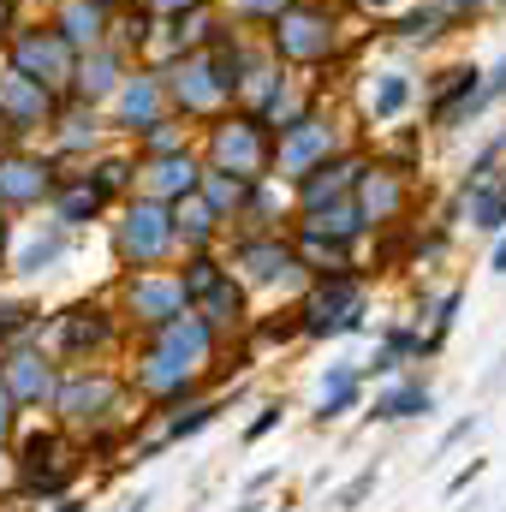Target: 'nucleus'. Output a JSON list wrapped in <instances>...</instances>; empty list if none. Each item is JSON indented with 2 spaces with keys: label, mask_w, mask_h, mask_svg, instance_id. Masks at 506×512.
I'll return each instance as SVG.
<instances>
[{
  "label": "nucleus",
  "mask_w": 506,
  "mask_h": 512,
  "mask_svg": "<svg viewBox=\"0 0 506 512\" xmlns=\"http://www.w3.org/2000/svg\"><path fill=\"white\" fill-rule=\"evenodd\" d=\"M48 411L84 447H114L131 429V417H143V411H131L126 376H114L102 364H60V387H54Z\"/></svg>",
  "instance_id": "f257e3e1"
},
{
  "label": "nucleus",
  "mask_w": 506,
  "mask_h": 512,
  "mask_svg": "<svg viewBox=\"0 0 506 512\" xmlns=\"http://www.w3.org/2000/svg\"><path fill=\"white\" fill-rule=\"evenodd\" d=\"M262 42L274 48V60L286 72H328L352 54V6L346 0H292Z\"/></svg>",
  "instance_id": "f03ea898"
},
{
  "label": "nucleus",
  "mask_w": 506,
  "mask_h": 512,
  "mask_svg": "<svg viewBox=\"0 0 506 512\" xmlns=\"http://www.w3.org/2000/svg\"><path fill=\"white\" fill-rule=\"evenodd\" d=\"M12 495L18 501H60L72 495L78 471H84V447L60 429V423H42V429H18L12 435Z\"/></svg>",
  "instance_id": "7ed1b4c3"
},
{
  "label": "nucleus",
  "mask_w": 506,
  "mask_h": 512,
  "mask_svg": "<svg viewBox=\"0 0 506 512\" xmlns=\"http://www.w3.org/2000/svg\"><path fill=\"white\" fill-rule=\"evenodd\" d=\"M108 251L120 262V274L179 262L173 203H155V197H143V191H131L126 203H114V215H108Z\"/></svg>",
  "instance_id": "20e7f679"
},
{
  "label": "nucleus",
  "mask_w": 506,
  "mask_h": 512,
  "mask_svg": "<svg viewBox=\"0 0 506 512\" xmlns=\"http://www.w3.org/2000/svg\"><path fill=\"white\" fill-rule=\"evenodd\" d=\"M221 262L233 268V280H239L245 292L298 298V292L310 286V274H304V262H298V251H292L286 227H280V233H227Z\"/></svg>",
  "instance_id": "39448f33"
},
{
  "label": "nucleus",
  "mask_w": 506,
  "mask_h": 512,
  "mask_svg": "<svg viewBox=\"0 0 506 512\" xmlns=\"http://www.w3.org/2000/svg\"><path fill=\"white\" fill-rule=\"evenodd\" d=\"M298 340H346V334H364V316H370V274H328V280H310L298 298Z\"/></svg>",
  "instance_id": "423d86ee"
},
{
  "label": "nucleus",
  "mask_w": 506,
  "mask_h": 512,
  "mask_svg": "<svg viewBox=\"0 0 506 512\" xmlns=\"http://www.w3.org/2000/svg\"><path fill=\"white\" fill-rule=\"evenodd\" d=\"M126 340L131 334H126V322H120V310L102 304V298H84V304L54 310L48 328H42V346H48L60 364H102V358H114Z\"/></svg>",
  "instance_id": "0eeeda50"
},
{
  "label": "nucleus",
  "mask_w": 506,
  "mask_h": 512,
  "mask_svg": "<svg viewBox=\"0 0 506 512\" xmlns=\"http://www.w3.org/2000/svg\"><path fill=\"white\" fill-rule=\"evenodd\" d=\"M352 143V126H346V114L340 108H328V96H316L298 120L286 131H274V161H268V179H280V185H292L298 173H310L316 161H328V155H340Z\"/></svg>",
  "instance_id": "6e6552de"
},
{
  "label": "nucleus",
  "mask_w": 506,
  "mask_h": 512,
  "mask_svg": "<svg viewBox=\"0 0 506 512\" xmlns=\"http://www.w3.org/2000/svg\"><path fill=\"white\" fill-rule=\"evenodd\" d=\"M197 155H203V167H221V173H239V179H268L274 131L245 108H227L221 120L197 126Z\"/></svg>",
  "instance_id": "1a4fd4ad"
},
{
  "label": "nucleus",
  "mask_w": 506,
  "mask_h": 512,
  "mask_svg": "<svg viewBox=\"0 0 506 512\" xmlns=\"http://www.w3.org/2000/svg\"><path fill=\"white\" fill-rule=\"evenodd\" d=\"M0 66H12L18 78L42 84L48 96H66V90H72V66H78V54L66 48V36H60L48 18H18V30L0 42Z\"/></svg>",
  "instance_id": "9d476101"
},
{
  "label": "nucleus",
  "mask_w": 506,
  "mask_h": 512,
  "mask_svg": "<svg viewBox=\"0 0 506 512\" xmlns=\"http://www.w3.org/2000/svg\"><path fill=\"white\" fill-rule=\"evenodd\" d=\"M352 203H358V215H364L370 239L393 233V227L411 215V203H417V173H411V161L370 155V161H364V173H358V185H352Z\"/></svg>",
  "instance_id": "9b49d317"
},
{
  "label": "nucleus",
  "mask_w": 506,
  "mask_h": 512,
  "mask_svg": "<svg viewBox=\"0 0 506 512\" xmlns=\"http://www.w3.org/2000/svg\"><path fill=\"white\" fill-rule=\"evenodd\" d=\"M155 72H161V84H167V108H173L179 120H191V126H209V120H221V114L233 108L227 90H221V78H215L209 48H197V54H167V60H155Z\"/></svg>",
  "instance_id": "f8f14e48"
},
{
  "label": "nucleus",
  "mask_w": 506,
  "mask_h": 512,
  "mask_svg": "<svg viewBox=\"0 0 506 512\" xmlns=\"http://www.w3.org/2000/svg\"><path fill=\"white\" fill-rule=\"evenodd\" d=\"M126 387H131V399H143V405L161 417V411H173V405L197 399V393L209 387V376H197V370L173 364V358H167V352H155L149 340H131V352H126Z\"/></svg>",
  "instance_id": "ddd939ff"
},
{
  "label": "nucleus",
  "mask_w": 506,
  "mask_h": 512,
  "mask_svg": "<svg viewBox=\"0 0 506 512\" xmlns=\"http://www.w3.org/2000/svg\"><path fill=\"white\" fill-rule=\"evenodd\" d=\"M60 185V161L42 143H6L0 149V209L6 215H42Z\"/></svg>",
  "instance_id": "4468645a"
},
{
  "label": "nucleus",
  "mask_w": 506,
  "mask_h": 512,
  "mask_svg": "<svg viewBox=\"0 0 506 512\" xmlns=\"http://www.w3.org/2000/svg\"><path fill=\"white\" fill-rule=\"evenodd\" d=\"M114 310H120L126 334H149V328L173 322V316L191 310V304H185V286H179L173 268H137V274H120V298H114Z\"/></svg>",
  "instance_id": "2eb2a0df"
},
{
  "label": "nucleus",
  "mask_w": 506,
  "mask_h": 512,
  "mask_svg": "<svg viewBox=\"0 0 506 512\" xmlns=\"http://www.w3.org/2000/svg\"><path fill=\"white\" fill-rule=\"evenodd\" d=\"M66 96H48L42 84L18 78L12 66H0V149L6 143H42L54 126V108Z\"/></svg>",
  "instance_id": "dca6fc26"
},
{
  "label": "nucleus",
  "mask_w": 506,
  "mask_h": 512,
  "mask_svg": "<svg viewBox=\"0 0 506 512\" xmlns=\"http://www.w3.org/2000/svg\"><path fill=\"white\" fill-rule=\"evenodd\" d=\"M0 387L12 393L18 411H48V399H54V387H60V358H54L42 340L0 346Z\"/></svg>",
  "instance_id": "f3484780"
},
{
  "label": "nucleus",
  "mask_w": 506,
  "mask_h": 512,
  "mask_svg": "<svg viewBox=\"0 0 506 512\" xmlns=\"http://www.w3.org/2000/svg\"><path fill=\"white\" fill-rule=\"evenodd\" d=\"M102 114H108V131H114L120 143H131L143 126H155L161 114H173V108H167V84H161V72H155L149 60H137L126 78H120V90L108 96Z\"/></svg>",
  "instance_id": "a211bd4d"
},
{
  "label": "nucleus",
  "mask_w": 506,
  "mask_h": 512,
  "mask_svg": "<svg viewBox=\"0 0 506 512\" xmlns=\"http://www.w3.org/2000/svg\"><path fill=\"white\" fill-rule=\"evenodd\" d=\"M108 143H120V137L108 131V114L90 108V102H72V96L54 108V126H48V137H42V149H48L60 167H78V161L102 155Z\"/></svg>",
  "instance_id": "6ab92c4d"
},
{
  "label": "nucleus",
  "mask_w": 506,
  "mask_h": 512,
  "mask_svg": "<svg viewBox=\"0 0 506 512\" xmlns=\"http://www.w3.org/2000/svg\"><path fill=\"white\" fill-rule=\"evenodd\" d=\"M477 78H483V66H471V60L441 66L435 78H423V120H429V131L471 126V96H477Z\"/></svg>",
  "instance_id": "aec40b11"
},
{
  "label": "nucleus",
  "mask_w": 506,
  "mask_h": 512,
  "mask_svg": "<svg viewBox=\"0 0 506 512\" xmlns=\"http://www.w3.org/2000/svg\"><path fill=\"white\" fill-rule=\"evenodd\" d=\"M131 340H149L155 352H167L173 364H185V370H197V376H209V364L221 358V334H215L197 310H179L173 322H161V328H149V334H131Z\"/></svg>",
  "instance_id": "412c9836"
},
{
  "label": "nucleus",
  "mask_w": 506,
  "mask_h": 512,
  "mask_svg": "<svg viewBox=\"0 0 506 512\" xmlns=\"http://www.w3.org/2000/svg\"><path fill=\"white\" fill-rule=\"evenodd\" d=\"M72 239L78 233H66L54 215L48 221H24V227H12V245H6V274H18V280H36V274H48V268H60L66 251H72Z\"/></svg>",
  "instance_id": "4be33fe9"
},
{
  "label": "nucleus",
  "mask_w": 506,
  "mask_h": 512,
  "mask_svg": "<svg viewBox=\"0 0 506 512\" xmlns=\"http://www.w3.org/2000/svg\"><path fill=\"white\" fill-rule=\"evenodd\" d=\"M364 161H370V149H364V143H346L340 155H328V161H316L310 173H298V179L286 185V197H292V209H316V203H334V197H352V185H358V173H364Z\"/></svg>",
  "instance_id": "5701e85b"
},
{
  "label": "nucleus",
  "mask_w": 506,
  "mask_h": 512,
  "mask_svg": "<svg viewBox=\"0 0 506 512\" xmlns=\"http://www.w3.org/2000/svg\"><path fill=\"white\" fill-rule=\"evenodd\" d=\"M131 66H137V54L120 48V42H102V48H90V54H78V66H72V102H90V108H108V96L120 90V78H126Z\"/></svg>",
  "instance_id": "b1692460"
},
{
  "label": "nucleus",
  "mask_w": 506,
  "mask_h": 512,
  "mask_svg": "<svg viewBox=\"0 0 506 512\" xmlns=\"http://www.w3.org/2000/svg\"><path fill=\"white\" fill-rule=\"evenodd\" d=\"M48 215H54L66 233H84V227H102V221L114 215V203L84 179V167H60V185H54V197H48Z\"/></svg>",
  "instance_id": "393cba45"
},
{
  "label": "nucleus",
  "mask_w": 506,
  "mask_h": 512,
  "mask_svg": "<svg viewBox=\"0 0 506 512\" xmlns=\"http://www.w3.org/2000/svg\"><path fill=\"white\" fill-rule=\"evenodd\" d=\"M447 221H465V227H477V233H489V239L506 233V167L483 173V179H471V185H459Z\"/></svg>",
  "instance_id": "a878e982"
},
{
  "label": "nucleus",
  "mask_w": 506,
  "mask_h": 512,
  "mask_svg": "<svg viewBox=\"0 0 506 512\" xmlns=\"http://www.w3.org/2000/svg\"><path fill=\"white\" fill-rule=\"evenodd\" d=\"M48 24L66 36L72 54L114 42V6H102V0H48Z\"/></svg>",
  "instance_id": "bb28decb"
},
{
  "label": "nucleus",
  "mask_w": 506,
  "mask_h": 512,
  "mask_svg": "<svg viewBox=\"0 0 506 512\" xmlns=\"http://www.w3.org/2000/svg\"><path fill=\"white\" fill-rule=\"evenodd\" d=\"M203 179V155L197 149H179V155H155V161H137V191L155 197V203H179L191 197Z\"/></svg>",
  "instance_id": "cd10ccee"
},
{
  "label": "nucleus",
  "mask_w": 506,
  "mask_h": 512,
  "mask_svg": "<svg viewBox=\"0 0 506 512\" xmlns=\"http://www.w3.org/2000/svg\"><path fill=\"white\" fill-rule=\"evenodd\" d=\"M376 24H381V36L399 42V48H435L447 30H459L435 0H405V6H393L387 18H376Z\"/></svg>",
  "instance_id": "c85d7f7f"
},
{
  "label": "nucleus",
  "mask_w": 506,
  "mask_h": 512,
  "mask_svg": "<svg viewBox=\"0 0 506 512\" xmlns=\"http://www.w3.org/2000/svg\"><path fill=\"white\" fill-rule=\"evenodd\" d=\"M191 310H197V316L221 334V346H227V340H239V334L251 328V292L233 280V268H227V274H221V280H215V286L191 304Z\"/></svg>",
  "instance_id": "c756f323"
},
{
  "label": "nucleus",
  "mask_w": 506,
  "mask_h": 512,
  "mask_svg": "<svg viewBox=\"0 0 506 512\" xmlns=\"http://www.w3.org/2000/svg\"><path fill=\"white\" fill-rule=\"evenodd\" d=\"M423 358H429L423 328H417V322H387V328H381V346L358 364V376H364V382H376V376L387 382V376H399L405 364H423Z\"/></svg>",
  "instance_id": "7c9ffc66"
},
{
  "label": "nucleus",
  "mask_w": 506,
  "mask_h": 512,
  "mask_svg": "<svg viewBox=\"0 0 506 512\" xmlns=\"http://www.w3.org/2000/svg\"><path fill=\"white\" fill-rule=\"evenodd\" d=\"M411 102H417V78H411L405 66H381V72H370V90H364V120H370V126L405 120Z\"/></svg>",
  "instance_id": "2f4dec72"
},
{
  "label": "nucleus",
  "mask_w": 506,
  "mask_h": 512,
  "mask_svg": "<svg viewBox=\"0 0 506 512\" xmlns=\"http://www.w3.org/2000/svg\"><path fill=\"white\" fill-rule=\"evenodd\" d=\"M286 227H304V233H322V239H340V245H364L370 239V227H364L352 197H334V203H316V209H292Z\"/></svg>",
  "instance_id": "473e14b6"
},
{
  "label": "nucleus",
  "mask_w": 506,
  "mask_h": 512,
  "mask_svg": "<svg viewBox=\"0 0 506 512\" xmlns=\"http://www.w3.org/2000/svg\"><path fill=\"white\" fill-rule=\"evenodd\" d=\"M173 239H179V256L221 251V245H227V227H221V215L191 191V197H179V203H173Z\"/></svg>",
  "instance_id": "72a5a7b5"
},
{
  "label": "nucleus",
  "mask_w": 506,
  "mask_h": 512,
  "mask_svg": "<svg viewBox=\"0 0 506 512\" xmlns=\"http://www.w3.org/2000/svg\"><path fill=\"white\" fill-rule=\"evenodd\" d=\"M435 411V387L423 376H393L370 399V423H411V417H429Z\"/></svg>",
  "instance_id": "f704fd0d"
},
{
  "label": "nucleus",
  "mask_w": 506,
  "mask_h": 512,
  "mask_svg": "<svg viewBox=\"0 0 506 512\" xmlns=\"http://www.w3.org/2000/svg\"><path fill=\"white\" fill-rule=\"evenodd\" d=\"M286 239H292V251H298L310 280L358 274V245H340V239H322V233H304V227H286Z\"/></svg>",
  "instance_id": "c9c22d12"
},
{
  "label": "nucleus",
  "mask_w": 506,
  "mask_h": 512,
  "mask_svg": "<svg viewBox=\"0 0 506 512\" xmlns=\"http://www.w3.org/2000/svg\"><path fill=\"white\" fill-rule=\"evenodd\" d=\"M84 167V179L108 197V203H126L131 191H137V155H131V143H108L102 155H90V161H78Z\"/></svg>",
  "instance_id": "e433bc0d"
},
{
  "label": "nucleus",
  "mask_w": 506,
  "mask_h": 512,
  "mask_svg": "<svg viewBox=\"0 0 506 512\" xmlns=\"http://www.w3.org/2000/svg\"><path fill=\"white\" fill-rule=\"evenodd\" d=\"M286 221H292V197H286V185H280V179H256L251 197H245V215H239L233 233H280Z\"/></svg>",
  "instance_id": "4c0bfd02"
},
{
  "label": "nucleus",
  "mask_w": 506,
  "mask_h": 512,
  "mask_svg": "<svg viewBox=\"0 0 506 512\" xmlns=\"http://www.w3.org/2000/svg\"><path fill=\"white\" fill-rule=\"evenodd\" d=\"M256 179H239V173H221V167H203V179H197V197L221 215V227L233 233L239 227V215H245V197H251Z\"/></svg>",
  "instance_id": "58836bf2"
},
{
  "label": "nucleus",
  "mask_w": 506,
  "mask_h": 512,
  "mask_svg": "<svg viewBox=\"0 0 506 512\" xmlns=\"http://www.w3.org/2000/svg\"><path fill=\"white\" fill-rule=\"evenodd\" d=\"M221 411H227V399H203V393H197V399H185V405L161 411V429H155V435H161V447H179V441L203 435V429H209Z\"/></svg>",
  "instance_id": "ea45409f"
},
{
  "label": "nucleus",
  "mask_w": 506,
  "mask_h": 512,
  "mask_svg": "<svg viewBox=\"0 0 506 512\" xmlns=\"http://www.w3.org/2000/svg\"><path fill=\"white\" fill-rule=\"evenodd\" d=\"M179 149H197V126L179 120V114H161L155 126H143L131 137V155L137 161H155V155H179Z\"/></svg>",
  "instance_id": "a19ab883"
},
{
  "label": "nucleus",
  "mask_w": 506,
  "mask_h": 512,
  "mask_svg": "<svg viewBox=\"0 0 506 512\" xmlns=\"http://www.w3.org/2000/svg\"><path fill=\"white\" fill-rule=\"evenodd\" d=\"M155 24H161V18H155L149 6H137V0H131V6H120V12H114V42H120V48H131V54L143 60V54H149V42H155Z\"/></svg>",
  "instance_id": "79ce46f5"
},
{
  "label": "nucleus",
  "mask_w": 506,
  "mask_h": 512,
  "mask_svg": "<svg viewBox=\"0 0 506 512\" xmlns=\"http://www.w3.org/2000/svg\"><path fill=\"white\" fill-rule=\"evenodd\" d=\"M501 102H506V54L489 66V72H483V78H477V96H471V126H477V120H489Z\"/></svg>",
  "instance_id": "37998d69"
},
{
  "label": "nucleus",
  "mask_w": 506,
  "mask_h": 512,
  "mask_svg": "<svg viewBox=\"0 0 506 512\" xmlns=\"http://www.w3.org/2000/svg\"><path fill=\"white\" fill-rule=\"evenodd\" d=\"M245 334H251V346H286V340H298V310L286 304V310H274V316H262V322L251 316Z\"/></svg>",
  "instance_id": "c03bdc74"
},
{
  "label": "nucleus",
  "mask_w": 506,
  "mask_h": 512,
  "mask_svg": "<svg viewBox=\"0 0 506 512\" xmlns=\"http://www.w3.org/2000/svg\"><path fill=\"white\" fill-rule=\"evenodd\" d=\"M286 6H292V0H221V12H227L233 24H245V30H268Z\"/></svg>",
  "instance_id": "a18cd8bd"
},
{
  "label": "nucleus",
  "mask_w": 506,
  "mask_h": 512,
  "mask_svg": "<svg viewBox=\"0 0 506 512\" xmlns=\"http://www.w3.org/2000/svg\"><path fill=\"white\" fill-rule=\"evenodd\" d=\"M358 405H364V382L328 387V393H322V405H316V423H340V417H352Z\"/></svg>",
  "instance_id": "49530a36"
},
{
  "label": "nucleus",
  "mask_w": 506,
  "mask_h": 512,
  "mask_svg": "<svg viewBox=\"0 0 506 512\" xmlns=\"http://www.w3.org/2000/svg\"><path fill=\"white\" fill-rule=\"evenodd\" d=\"M280 417H286V405H280V399H262V405H256V417L245 423V447H256L262 435H274V429H280Z\"/></svg>",
  "instance_id": "de8ad7c7"
},
{
  "label": "nucleus",
  "mask_w": 506,
  "mask_h": 512,
  "mask_svg": "<svg viewBox=\"0 0 506 512\" xmlns=\"http://www.w3.org/2000/svg\"><path fill=\"white\" fill-rule=\"evenodd\" d=\"M18 429H24V411H18V405H12V393L0 387V447H12V435H18Z\"/></svg>",
  "instance_id": "09e8293b"
},
{
  "label": "nucleus",
  "mask_w": 506,
  "mask_h": 512,
  "mask_svg": "<svg viewBox=\"0 0 506 512\" xmlns=\"http://www.w3.org/2000/svg\"><path fill=\"white\" fill-rule=\"evenodd\" d=\"M435 6H441V12H447L453 24H465V18H477V12H489L495 0H435Z\"/></svg>",
  "instance_id": "8fccbe9b"
},
{
  "label": "nucleus",
  "mask_w": 506,
  "mask_h": 512,
  "mask_svg": "<svg viewBox=\"0 0 506 512\" xmlns=\"http://www.w3.org/2000/svg\"><path fill=\"white\" fill-rule=\"evenodd\" d=\"M370 489H376V471H364V477H358L352 489H340V501H334V507H340V512H352L358 501H364V495H370Z\"/></svg>",
  "instance_id": "3c124183"
},
{
  "label": "nucleus",
  "mask_w": 506,
  "mask_h": 512,
  "mask_svg": "<svg viewBox=\"0 0 506 512\" xmlns=\"http://www.w3.org/2000/svg\"><path fill=\"white\" fill-rule=\"evenodd\" d=\"M346 382H364L358 364H328V370H322V393H328V387H346Z\"/></svg>",
  "instance_id": "603ef678"
},
{
  "label": "nucleus",
  "mask_w": 506,
  "mask_h": 512,
  "mask_svg": "<svg viewBox=\"0 0 506 512\" xmlns=\"http://www.w3.org/2000/svg\"><path fill=\"white\" fill-rule=\"evenodd\" d=\"M18 18H24V0H0V42L18 30Z\"/></svg>",
  "instance_id": "864d4df0"
},
{
  "label": "nucleus",
  "mask_w": 506,
  "mask_h": 512,
  "mask_svg": "<svg viewBox=\"0 0 506 512\" xmlns=\"http://www.w3.org/2000/svg\"><path fill=\"white\" fill-rule=\"evenodd\" d=\"M352 12H364V18H387L393 6H405V0H346Z\"/></svg>",
  "instance_id": "5fc2aeb1"
},
{
  "label": "nucleus",
  "mask_w": 506,
  "mask_h": 512,
  "mask_svg": "<svg viewBox=\"0 0 506 512\" xmlns=\"http://www.w3.org/2000/svg\"><path fill=\"white\" fill-rule=\"evenodd\" d=\"M12 483H18V471H12V447H0V495H12Z\"/></svg>",
  "instance_id": "6e6d98bb"
},
{
  "label": "nucleus",
  "mask_w": 506,
  "mask_h": 512,
  "mask_svg": "<svg viewBox=\"0 0 506 512\" xmlns=\"http://www.w3.org/2000/svg\"><path fill=\"white\" fill-rule=\"evenodd\" d=\"M477 471H483V459H471V465H465V471H459V477L447 483V495H459V489H471V477H477Z\"/></svg>",
  "instance_id": "4d7b16f0"
},
{
  "label": "nucleus",
  "mask_w": 506,
  "mask_h": 512,
  "mask_svg": "<svg viewBox=\"0 0 506 512\" xmlns=\"http://www.w3.org/2000/svg\"><path fill=\"white\" fill-rule=\"evenodd\" d=\"M137 6H149L155 18H167V12H179V6H197V0H137Z\"/></svg>",
  "instance_id": "13d9d810"
},
{
  "label": "nucleus",
  "mask_w": 506,
  "mask_h": 512,
  "mask_svg": "<svg viewBox=\"0 0 506 512\" xmlns=\"http://www.w3.org/2000/svg\"><path fill=\"white\" fill-rule=\"evenodd\" d=\"M489 268H495V274H506V233H495V251H489Z\"/></svg>",
  "instance_id": "bf43d9fd"
},
{
  "label": "nucleus",
  "mask_w": 506,
  "mask_h": 512,
  "mask_svg": "<svg viewBox=\"0 0 506 512\" xmlns=\"http://www.w3.org/2000/svg\"><path fill=\"white\" fill-rule=\"evenodd\" d=\"M12 227H18V221H12V215L0 209V262H6V245H12Z\"/></svg>",
  "instance_id": "052dcab7"
},
{
  "label": "nucleus",
  "mask_w": 506,
  "mask_h": 512,
  "mask_svg": "<svg viewBox=\"0 0 506 512\" xmlns=\"http://www.w3.org/2000/svg\"><path fill=\"white\" fill-rule=\"evenodd\" d=\"M54 512H84V501H78V495H60V501H54Z\"/></svg>",
  "instance_id": "680f3d73"
}]
</instances>
